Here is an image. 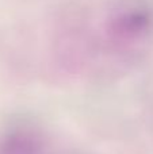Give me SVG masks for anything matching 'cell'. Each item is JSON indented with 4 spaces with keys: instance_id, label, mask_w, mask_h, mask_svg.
<instances>
[{
    "instance_id": "cell-1",
    "label": "cell",
    "mask_w": 153,
    "mask_h": 154,
    "mask_svg": "<svg viewBox=\"0 0 153 154\" xmlns=\"http://www.w3.org/2000/svg\"><path fill=\"white\" fill-rule=\"evenodd\" d=\"M106 31L118 48H136L153 39V0H117Z\"/></svg>"
},
{
    "instance_id": "cell-2",
    "label": "cell",
    "mask_w": 153,
    "mask_h": 154,
    "mask_svg": "<svg viewBox=\"0 0 153 154\" xmlns=\"http://www.w3.org/2000/svg\"><path fill=\"white\" fill-rule=\"evenodd\" d=\"M0 154H48V141L38 127L18 123L0 137Z\"/></svg>"
}]
</instances>
